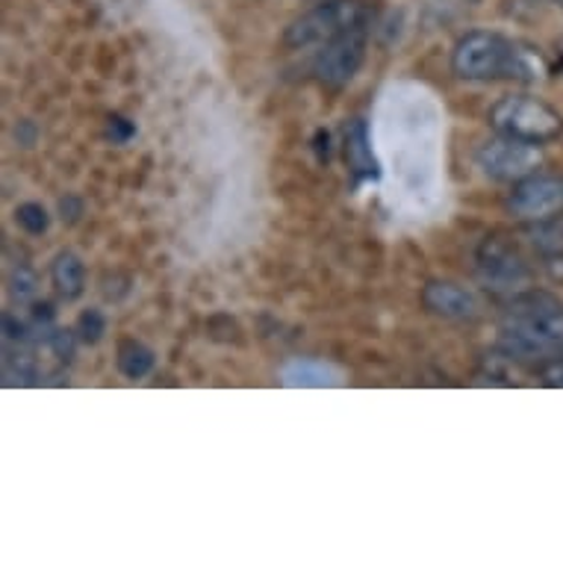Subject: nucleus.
Returning <instances> with one entry per match:
<instances>
[{
    "instance_id": "f257e3e1",
    "label": "nucleus",
    "mask_w": 563,
    "mask_h": 563,
    "mask_svg": "<svg viewBox=\"0 0 563 563\" xmlns=\"http://www.w3.org/2000/svg\"><path fill=\"white\" fill-rule=\"evenodd\" d=\"M499 342L510 361H552L563 351V305L545 292H519L505 313Z\"/></svg>"
},
{
    "instance_id": "f03ea898",
    "label": "nucleus",
    "mask_w": 563,
    "mask_h": 563,
    "mask_svg": "<svg viewBox=\"0 0 563 563\" xmlns=\"http://www.w3.org/2000/svg\"><path fill=\"white\" fill-rule=\"evenodd\" d=\"M452 71L470 84H487V80L537 84L545 75V65L531 47L489 30H472L454 45Z\"/></svg>"
},
{
    "instance_id": "7ed1b4c3",
    "label": "nucleus",
    "mask_w": 563,
    "mask_h": 563,
    "mask_svg": "<svg viewBox=\"0 0 563 563\" xmlns=\"http://www.w3.org/2000/svg\"><path fill=\"white\" fill-rule=\"evenodd\" d=\"M369 24V3L363 0H324L313 10H307L284 33V45L292 51L322 47L333 38L345 36L351 30Z\"/></svg>"
},
{
    "instance_id": "20e7f679",
    "label": "nucleus",
    "mask_w": 563,
    "mask_h": 563,
    "mask_svg": "<svg viewBox=\"0 0 563 563\" xmlns=\"http://www.w3.org/2000/svg\"><path fill=\"white\" fill-rule=\"evenodd\" d=\"M489 128L501 136L522 139V142H552L563 133V115L534 95H508L493 103Z\"/></svg>"
},
{
    "instance_id": "39448f33",
    "label": "nucleus",
    "mask_w": 563,
    "mask_h": 563,
    "mask_svg": "<svg viewBox=\"0 0 563 563\" xmlns=\"http://www.w3.org/2000/svg\"><path fill=\"white\" fill-rule=\"evenodd\" d=\"M543 166V151L534 142L501 136L489 139L478 148V168L499 184H519L526 177L537 175Z\"/></svg>"
},
{
    "instance_id": "423d86ee",
    "label": "nucleus",
    "mask_w": 563,
    "mask_h": 563,
    "mask_svg": "<svg viewBox=\"0 0 563 563\" xmlns=\"http://www.w3.org/2000/svg\"><path fill=\"white\" fill-rule=\"evenodd\" d=\"M475 268H478L481 284L501 296H519L531 284V268L526 260L519 257L517 249H510L508 242L501 240L481 242Z\"/></svg>"
},
{
    "instance_id": "0eeeda50",
    "label": "nucleus",
    "mask_w": 563,
    "mask_h": 563,
    "mask_svg": "<svg viewBox=\"0 0 563 563\" xmlns=\"http://www.w3.org/2000/svg\"><path fill=\"white\" fill-rule=\"evenodd\" d=\"M363 59H366V27H357L319 47L310 71L324 89H342L361 71Z\"/></svg>"
},
{
    "instance_id": "6e6552de",
    "label": "nucleus",
    "mask_w": 563,
    "mask_h": 563,
    "mask_svg": "<svg viewBox=\"0 0 563 563\" xmlns=\"http://www.w3.org/2000/svg\"><path fill=\"white\" fill-rule=\"evenodd\" d=\"M508 213L522 224L552 222L563 216V177L531 175L514 184Z\"/></svg>"
},
{
    "instance_id": "1a4fd4ad",
    "label": "nucleus",
    "mask_w": 563,
    "mask_h": 563,
    "mask_svg": "<svg viewBox=\"0 0 563 563\" xmlns=\"http://www.w3.org/2000/svg\"><path fill=\"white\" fill-rule=\"evenodd\" d=\"M422 307L437 319L445 322H472L481 316L478 298L470 289L449 284V280H431L422 289Z\"/></svg>"
},
{
    "instance_id": "9d476101",
    "label": "nucleus",
    "mask_w": 563,
    "mask_h": 563,
    "mask_svg": "<svg viewBox=\"0 0 563 563\" xmlns=\"http://www.w3.org/2000/svg\"><path fill=\"white\" fill-rule=\"evenodd\" d=\"M345 159H349L351 175H354L357 184L378 177V163L372 157L369 130H366V121L363 119L349 121V128H345Z\"/></svg>"
},
{
    "instance_id": "9b49d317",
    "label": "nucleus",
    "mask_w": 563,
    "mask_h": 563,
    "mask_svg": "<svg viewBox=\"0 0 563 563\" xmlns=\"http://www.w3.org/2000/svg\"><path fill=\"white\" fill-rule=\"evenodd\" d=\"M280 378L287 387H336L342 384L340 369L324 361H292L284 366Z\"/></svg>"
},
{
    "instance_id": "f8f14e48",
    "label": "nucleus",
    "mask_w": 563,
    "mask_h": 563,
    "mask_svg": "<svg viewBox=\"0 0 563 563\" xmlns=\"http://www.w3.org/2000/svg\"><path fill=\"white\" fill-rule=\"evenodd\" d=\"M51 277H54V287L59 289V296H63L65 301H75V298L84 296L86 268L84 263H80V257L71 254V251L56 254L54 266H51Z\"/></svg>"
},
{
    "instance_id": "ddd939ff",
    "label": "nucleus",
    "mask_w": 563,
    "mask_h": 563,
    "mask_svg": "<svg viewBox=\"0 0 563 563\" xmlns=\"http://www.w3.org/2000/svg\"><path fill=\"white\" fill-rule=\"evenodd\" d=\"M119 369L130 380L145 378L154 369V351L148 345H142V342H124L119 349Z\"/></svg>"
},
{
    "instance_id": "4468645a",
    "label": "nucleus",
    "mask_w": 563,
    "mask_h": 563,
    "mask_svg": "<svg viewBox=\"0 0 563 563\" xmlns=\"http://www.w3.org/2000/svg\"><path fill=\"white\" fill-rule=\"evenodd\" d=\"M15 222L24 228L27 233H33V236H38V233L47 231V224H51V216H47V210L42 207V203H21L19 210H15Z\"/></svg>"
},
{
    "instance_id": "2eb2a0df",
    "label": "nucleus",
    "mask_w": 563,
    "mask_h": 563,
    "mask_svg": "<svg viewBox=\"0 0 563 563\" xmlns=\"http://www.w3.org/2000/svg\"><path fill=\"white\" fill-rule=\"evenodd\" d=\"M107 331V322H103V316L98 310H86L80 316V322H77V333H80V340L84 342H98Z\"/></svg>"
},
{
    "instance_id": "dca6fc26",
    "label": "nucleus",
    "mask_w": 563,
    "mask_h": 563,
    "mask_svg": "<svg viewBox=\"0 0 563 563\" xmlns=\"http://www.w3.org/2000/svg\"><path fill=\"white\" fill-rule=\"evenodd\" d=\"M47 342H51V349L59 361H71L75 357V336L68 331H54L47 333Z\"/></svg>"
},
{
    "instance_id": "f3484780",
    "label": "nucleus",
    "mask_w": 563,
    "mask_h": 563,
    "mask_svg": "<svg viewBox=\"0 0 563 563\" xmlns=\"http://www.w3.org/2000/svg\"><path fill=\"white\" fill-rule=\"evenodd\" d=\"M12 284H15V287H12V292H15V298H19V301H24V298H30L33 292H36V277L30 275L27 268H19V272H15V277H12Z\"/></svg>"
},
{
    "instance_id": "a211bd4d",
    "label": "nucleus",
    "mask_w": 563,
    "mask_h": 563,
    "mask_svg": "<svg viewBox=\"0 0 563 563\" xmlns=\"http://www.w3.org/2000/svg\"><path fill=\"white\" fill-rule=\"evenodd\" d=\"M543 380L549 387H563V351L558 357H552V361H545Z\"/></svg>"
},
{
    "instance_id": "6ab92c4d",
    "label": "nucleus",
    "mask_w": 563,
    "mask_h": 563,
    "mask_svg": "<svg viewBox=\"0 0 563 563\" xmlns=\"http://www.w3.org/2000/svg\"><path fill=\"white\" fill-rule=\"evenodd\" d=\"M133 136V124L121 115H112L110 119V139L112 142H128Z\"/></svg>"
},
{
    "instance_id": "aec40b11",
    "label": "nucleus",
    "mask_w": 563,
    "mask_h": 563,
    "mask_svg": "<svg viewBox=\"0 0 563 563\" xmlns=\"http://www.w3.org/2000/svg\"><path fill=\"white\" fill-rule=\"evenodd\" d=\"M558 3H563V0H558Z\"/></svg>"
}]
</instances>
